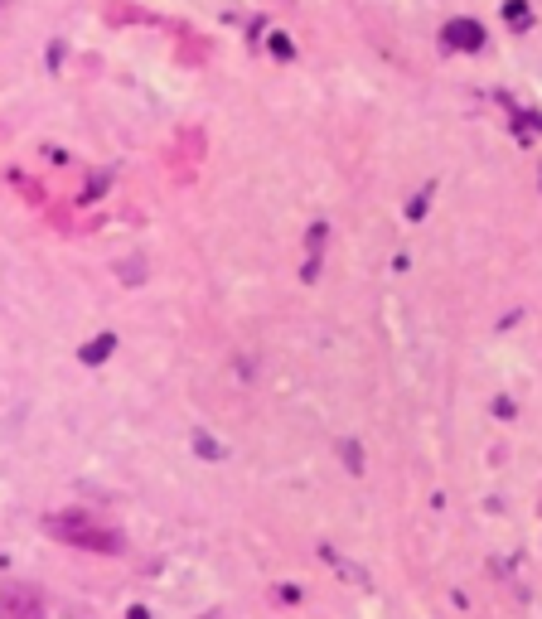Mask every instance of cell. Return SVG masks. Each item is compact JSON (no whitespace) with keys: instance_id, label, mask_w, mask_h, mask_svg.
Returning a JSON list of instances; mask_svg holds the SVG:
<instances>
[{"instance_id":"obj_1","label":"cell","mask_w":542,"mask_h":619,"mask_svg":"<svg viewBox=\"0 0 542 619\" xmlns=\"http://www.w3.org/2000/svg\"><path fill=\"white\" fill-rule=\"evenodd\" d=\"M49 537L68 542V547H87V552H121V532H111L102 523H92L82 508H68V513H49L39 523Z\"/></svg>"},{"instance_id":"obj_2","label":"cell","mask_w":542,"mask_h":619,"mask_svg":"<svg viewBox=\"0 0 542 619\" xmlns=\"http://www.w3.org/2000/svg\"><path fill=\"white\" fill-rule=\"evenodd\" d=\"M0 619H44L39 591H34V586H20V581L0 586Z\"/></svg>"},{"instance_id":"obj_3","label":"cell","mask_w":542,"mask_h":619,"mask_svg":"<svg viewBox=\"0 0 542 619\" xmlns=\"http://www.w3.org/2000/svg\"><path fill=\"white\" fill-rule=\"evenodd\" d=\"M441 44L446 49H480L485 29H480V20H450V25L441 29Z\"/></svg>"},{"instance_id":"obj_4","label":"cell","mask_w":542,"mask_h":619,"mask_svg":"<svg viewBox=\"0 0 542 619\" xmlns=\"http://www.w3.org/2000/svg\"><path fill=\"white\" fill-rule=\"evenodd\" d=\"M111 349H116V334H97L92 344H82V349H78V358H82V363H102Z\"/></svg>"},{"instance_id":"obj_5","label":"cell","mask_w":542,"mask_h":619,"mask_svg":"<svg viewBox=\"0 0 542 619\" xmlns=\"http://www.w3.org/2000/svg\"><path fill=\"white\" fill-rule=\"evenodd\" d=\"M194 450H199L204 459H223V455H228V450H223V445H218L209 431H194Z\"/></svg>"},{"instance_id":"obj_6","label":"cell","mask_w":542,"mask_h":619,"mask_svg":"<svg viewBox=\"0 0 542 619\" xmlns=\"http://www.w3.org/2000/svg\"><path fill=\"white\" fill-rule=\"evenodd\" d=\"M504 20H514V29H528V5H523V0H509V5H504Z\"/></svg>"},{"instance_id":"obj_7","label":"cell","mask_w":542,"mask_h":619,"mask_svg":"<svg viewBox=\"0 0 542 619\" xmlns=\"http://www.w3.org/2000/svg\"><path fill=\"white\" fill-rule=\"evenodd\" d=\"M426 203H431V189H426V194H416V199H411V208H406V218H421V213H426Z\"/></svg>"},{"instance_id":"obj_8","label":"cell","mask_w":542,"mask_h":619,"mask_svg":"<svg viewBox=\"0 0 542 619\" xmlns=\"http://www.w3.org/2000/svg\"><path fill=\"white\" fill-rule=\"evenodd\" d=\"M344 459H349V464H353V474H358V464H363V455H358V445H353V440H344Z\"/></svg>"},{"instance_id":"obj_9","label":"cell","mask_w":542,"mask_h":619,"mask_svg":"<svg viewBox=\"0 0 542 619\" xmlns=\"http://www.w3.org/2000/svg\"><path fill=\"white\" fill-rule=\"evenodd\" d=\"M126 619H150V615H145V610H140V605H136V610H126Z\"/></svg>"}]
</instances>
